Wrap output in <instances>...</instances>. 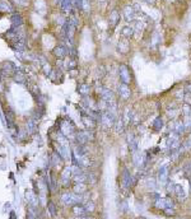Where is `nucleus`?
<instances>
[{
  "mask_svg": "<svg viewBox=\"0 0 191 219\" xmlns=\"http://www.w3.org/2000/svg\"><path fill=\"white\" fill-rule=\"evenodd\" d=\"M117 120V115L113 113L112 111H102V115H101V124L106 127V129H112L115 126V122Z\"/></svg>",
  "mask_w": 191,
  "mask_h": 219,
  "instance_id": "1",
  "label": "nucleus"
},
{
  "mask_svg": "<svg viewBox=\"0 0 191 219\" xmlns=\"http://www.w3.org/2000/svg\"><path fill=\"white\" fill-rule=\"evenodd\" d=\"M75 139H76V144L78 145H85L88 141L94 139V134L92 130H82V131H76L75 132Z\"/></svg>",
  "mask_w": 191,
  "mask_h": 219,
  "instance_id": "2",
  "label": "nucleus"
},
{
  "mask_svg": "<svg viewBox=\"0 0 191 219\" xmlns=\"http://www.w3.org/2000/svg\"><path fill=\"white\" fill-rule=\"evenodd\" d=\"M118 78H120V83L127 84V85H130V84H131V82H133V77H131L130 69H129V66H127V65H125V64H120V66H118Z\"/></svg>",
  "mask_w": 191,
  "mask_h": 219,
  "instance_id": "3",
  "label": "nucleus"
},
{
  "mask_svg": "<svg viewBox=\"0 0 191 219\" xmlns=\"http://www.w3.org/2000/svg\"><path fill=\"white\" fill-rule=\"evenodd\" d=\"M82 196H80L79 194H70V192H65L61 195V201H63V204H65V205L68 206H73L74 204H79L82 203Z\"/></svg>",
  "mask_w": 191,
  "mask_h": 219,
  "instance_id": "4",
  "label": "nucleus"
},
{
  "mask_svg": "<svg viewBox=\"0 0 191 219\" xmlns=\"http://www.w3.org/2000/svg\"><path fill=\"white\" fill-rule=\"evenodd\" d=\"M97 93L99 94V97H101L102 101L107 102L108 104L116 101V98H115V93L112 92L111 89L103 87V85H99V87L97 88Z\"/></svg>",
  "mask_w": 191,
  "mask_h": 219,
  "instance_id": "5",
  "label": "nucleus"
},
{
  "mask_svg": "<svg viewBox=\"0 0 191 219\" xmlns=\"http://www.w3.org/2000/svg\"><path fill=\"white\" fill-rule=\"evenodd\" d=\"M135 182H136V181L131 176L130 171H129L127 168H124L122 172H121V185H122V187L125 190H129L131 186L135 185Z\"/></svg>",
  "mask_w": 191,
  "mask_h": 219,
  "instance_id": "6",
  "label": "nucleus"
},
{
  "mask_svg": "<svg viewBox=\"0 0 191 219\" xmlns=\"http://www.w3.org/2000/svg\"><path fill=\"white\" fill-rule=\"evenodd\" d=\"M60 132L63 135H65V136H69V135H71V134H74L75 135V125L73 122H71V120L69 118V120H64V121H61V124H60Z\"/></svg>",
  "mask_w": 191,
  "mask_h": 219,
  "instance_id": "7",
  "label": "nucleus"
},
{
  "mask_svg": "<svg viewBox=\"0 0 191 219\" xmlns=\"http://www.w3.org/2000/svg\"><path fill=\"white\" fill-rule=\"evenodd\" d=\"M117 94L118 97L124 101H127V99H130L131 97V89L129 87L127 84H124V83H120L117 85Z\"/></svg>",
  "mask_w": 191,
  "mask_h": 219,
  "instance_id": "8",
  "label": "nucleus"
},
{
  "mask_svg": "<svg viewBox=\"0 0 191 219\" xmlns=\"http://www.w3.org/2000/svg\"><path fill=\"white\" fill-rule=\"evenodd\" d=\"M122 14H124V18H125L126 22H133V21H135V18H136L135 8H133L131 5H126L124 8Z\"/></svg>",
  "mask_w": 191,
  "mask_h": 219,
  "instance_id": "9",
  "label": "nucleus"
},
{
  "mask_svg": "<svg viewBox=\"0 0 191 219\" xmlns=\"http://www.w3.org/2000/svg\"><path fill=\"white\" fill-rule=\"evenodd\" d=\"M168 173H170V171H168V166L167 164L162 166V167L158 169V182L161 185L167 183V181H168Z\"/></svg>",
  "mask_w": 191,
  "mask_h": 219,
  "instance_id": "10",
  "label": "nucleus"
},
{
  "mask_svg": "<svg viewBox=\"0 0 191 219\" xmlns=\"http://www.w3.org/2000/svg\"><path fill=\"white\" fill-rule=\"evenodd\" d=\"M117 51L122 55H126L129 51H130V40L126 38H121L117 44Z\"/></svg>",
  "mask_w": 191,
  "mask_h": 219,
  "instance_id": "11",
  "label": "nucleus"
},
{
  "mask_svg": "<svg viewBox=\"0 0 191 219\" xmlns=\"http://www.w3.org/2000/svg\"><path fill=\"white\" fill-rule=\"evenodd\" d=\"M16 65H14L13 63H10V61H8V63H4L3 68H1V74L4 75V77H10V75L16 74Z\"/></svg>",
  "mask_w": 191,
  "mask_h": 219,
  "instance_id": "12",
  "label": "nucleus"
},
{
  "mask_svg": "<svg viewBox=\"0 0 191 219\" xmlns=\"http://www.w3.org/2000/svg\"><path fill=\"white\" fill-rule=\"evenodd\" d=\"M108 23L111 28H115L118 23H120V12L117 9H113V10L110 13V18H108Z\"/></svg>",
  "mask_w": 191,
  "mask_h": 219,
  "instance_id": "13",
  "label": "nucleus"
},
{
  "mask_svg": "<svg viewBox=\"0 0 191 219\" xmlns=\"http://www.w3.org/2000/svg\"><path fill=\"white\" fill-rule=\"evenodd\" d=\"M127 146H129V149H130L131 153H135L138 150V139L133 132H129L127 134Z\"/></svg>",
  "mask_w": 191,
  "mask_h": 219,
  "instance_id": "14",
  "label": "nucleus"
},
{
  "mask_svg": "<svg viewBox=\"0 0 191 219\" xmlns=\"http://www.w3.org/2000/svg\"><path fill=\"white\" fill-rule=\"evenodd\" d=\"M120 35L122 38H126V40H130L131 37L135 35V31H134V27L133 26H125L121 28L120 31Z\"/></svg>",
  "mask_w": 191,
  "mask_h": 219,
  "instance_id": "15",
  "label": "nucleus"
},
{
  "mask_svg": "<svg viewBox=\"0 0 191 219\" xmlns=\"http://www.w3.org/2000/svg\"><path fill=\"white\" fill-rule=\"evenodd\" d=\"M82 121L84 124V126L87 127V129H89V130H93V129H96V126H97V121H96L94 118L90 117L89 115L82 116Z\"/></svg>",
  "mask_w": 191,
  "mask_h": 219,
  "instance_id": "16",
  "label": "nucleus"
},
{
  "mask_svg": "<svg viewBox=\"0 0 191 219\" xmlns=\"http://www.w3.org/2000/svg\"><path fill=\"white\" fill-rule=\"evenodd\" d=\"M68 52H69V50L66 49V46H64V45H59L54 49V55L59 59H64L65 56L68 55Z\"/></svg>",
  "mask_w": 191,
  "mask_h": 219,
  "instance_id": "17",
  "label": "nucleus"
},
{
  "mask_svg": "<svg viewBox=\"0 0 191 219\" xmlns=\"http://www.w3.org/2000/svg\"><path fill=\"white\" fill-rule=\"evenodd\" d=\"M172 131L175 132V134H177L178 136H182L185 132H186V129H185V125L182 121H176L173 127H172Z\"/></svg>",
  "mask_w": 191,
  "mask_h": 219,
  "instance_id": "18",
  "label": "nucleus"
},
{
  "mask_svg": "<svg viewBox=\"0 0 191 219\" xmlns=\"http://www.w3.org/2000/svg\"><path fill=\"white\" fill-rule=\"evenodd\" d=\"M163 125H164V121H163V117L162 116H157L154 120H153V124H152V127L154 131H161L163 129Z\"/></svg>",
  "mask_w": 191,
  "mask_h": 219,
  "instance_id": "19",
  "label": "nucleus"
},
{
  "mask_svg": "<svg viewBox=\"0 0 191 219\" xmlns=\"http://www.w3.org/2000/svg\"><path fill=\"white\" fill-rule=\"evenodd\" d=\"M133 163L136 166V167H140L144 163V155H143L139 150H136L135 153H133Z\"/></svg>",
  "mask_w": 191,
  "mask_h": 219,
  "instance_id": "20",
  "label": "nucleus"
},
{
  "mask_svg": "<svg viewBox=\"0 0 191 219\" xmlns=\"http://www.w3.org/2000/svg\"><path fill=\"white\" fill-rule=\"evenodd\" d=\"M173 192L176 194V196H177L180 200H185L186 194H185V190H184V187L181 186V185H178V183H176V185H175Z\"/></svg>",
  "mask_w": 191,
  "mask_h": 219,
  "instance_id": "21",
  "label": "nucleus"
},
{
  "mask_svg": "<svg viewBox=\"0 0 191 219\" xmlns=\"http://www.w3.org/2000/svg\"><path fill=\"white\" fill-rule=\"evenodd\" d=\"M78 92H79V94H82V96H84V97L89 96V94H90V85L85 84V83L80 84L78 87Z\"/></svg>",
  "mask_w": 191,
  "mask_h": 219,
  "instance_id": "22",
  "label": "nucleus"
},
{
  "mask_svg": "<svg viewBox=\"0 0 191 219\" xmlns=\"http://www.w3.org/2000/svg\"><path fill=\"white\" fill-rule=\"evenodd\" d=\"M10 21H12V24H13L14 28H18L19 26H22V23H23V19H22L21 14H17V13L13 14L12 18H10Z\"/></svg>",
  "mask_w": 191,
  "mask_h": 219,
  "instance_id": "23",
  "label": "nucleus"
},
{
  "mask_svg": "<svg viewBox=\"0 0 191 219\" xmlns=\"http://www.w3.org/2000/svg\"><path fill=\"white\" fill-rule=\"evenodd\" d=\"M73 213L76 217H85L87 210H85V208L83 205H74L73 206Z\"/></svg>",
  "mask_w": 191,
  "mask_h": 219,
  "instance_id": "24",
  "label": "nucleus"
},
{
  "mask_svg": "<svg viewBox=\"0 0 191 219\" xmlns=\"http://www.w3.org/2000/svg\"><path fill=\"white\" fill-rule=\"evenodd\" d=\"M60 7L63 12H70L71 8H73V4H71V0H60Z\"/></svg>",
  "mask_w": 191,
  "mask_h": 219,
  "instance_id": "25",
  "label": "nucleus"
},
{
  "mask_svg": "<svg viewBox=\"0 0 191 219\" xmlns=\"http://www.w3.org/2000/svg\"><path fill=\"white\" fill-rule=\"evenodd\" d=\"M181 113L184 115V117H191V103L185 102L181 107Z\"/></svg>",
  "mask_w": 191,
  "mask_h": 219,
  "instance_id": "26",
  "label": "nucleus"
},
{
  "mask_svg": "<svg viewBox=\"0 0 191 219\" xmlns=\"http://www.w3.org/2000/svg\"><path fill=\"white\" fill-rule=\"evenodd\" d=\"M70 176H71V167L65 168V169L63 171V173H61V178H63L65 186L68 185V181H70Z\"/></svg>",
  "mask_w": 191,
  "mask_h": 219,
  "instance_id": "27",
  "label": "nucleus"
},
{
  "mask_svg": "<svg viewBox=\"0 0 191 219\" xmlns=\"http://www.w3.org/2000/svg\"><path fill=\"white\" fill-rule=\"evenodd\" d=\"M124 127H125V122H124V120H122L121 117H117L116 122H115L113 129L116 130V132H122L124 131Z\"/></svg>",
  "mask_w": 191,
  "mask_h": 219,
  "instance_id": "28",
  "label": "nucleus"
},
{
  "mask_svg": "<svg viewBox=\"0 0 191 219\" xmlns=\"http://www.w3.org/2000/svg\"><path fill=\"white\" fill-rule=\"evenodd\" d=\"M5 117H7V120H8V126L9 127H13L14 120H16V115H14V112L12 111V110H8L7 113H5Z\"/></svg>",
  "mask_w": 191,
  "mask_h": 219,
  "instance_id": "29",
  "label": "nucleus"
},
{
  "mask_svg": "<svg viewBox=\"0 0 191 219\" xmlns=\"http://www.w3.org/2000/svg\"><path fill=\"white\" fill-rule=\"evenodd\" d=\"M37 130V125H36V120H33V118H31V120H28L27 122V131L30 132V134H33Z\"/></svg>",
  "mask_w": 191,
  "mask_h": 219,
  "instance_id": "30",
  "label": "nucleus"
},
{
  "mask_svg": "<svg viewBox=\"0 0 191 219\" xmlns=\"http://www.w3.org/2000/svg\"><path fill=\"white\" fill-rule=\"evenodd\" d=\"M85 190H87V185H85L84 182L75 183V186H74V192L75 194H83V192H85Z\"/></svg>",
  "mask_w": 191,
  "mask_h": 219,
  "instance_id": "31",
  "label": "nucleus"
},
{
  "mask_svg": "<svg viewBox=\"0 0 191 219\" xmlns=\"http://www.w3.org/2000/svg\"><path fill=\"white\" fill-rule=\"evenodd\" d=\"M9 10H12V4L5 1V0L0 1V12H9Z\"/></svg>",
  "mask_w": 191,
  "mask_h": 219,
  "instance_id": "32",
  "label": "nucleus"
},
{
  "mask_svg": "<svg viewBox=\"0 0 191 219\" xmlns=\"http://www.w3.org/2000/svg\"><path fill=\"white\" fill-rule=\"evenodd\" d=\"M47 209H49V212L52 217H56L57 214V209H56V205L54 204V201H49L47 203Z\"/></svg>",
  "mask_w": 191,
  "mask_h": 219,
  "instance_id": "33",
  "label": "nucleus"
},
{
  "mask_svg": "<svg viewBox=\"0 0 191 219\" xmlns=\"http://www.w3.org/2000/svg\"><path fill=\"white\" fill-rule=\"evenodd\" d=\"M177 113H178V111H177V108H175L173 104H172V108L168 107V110H167V115H168L171 118H175L176 116H177Z\"/></svg>",
  "mask_w": 191,
  "mask_h": 219,
  "instance_id": "34",
  "label": "nucleus"
},
{
  "mask_svg": "<svg viewBox=\"0 0 191 219\" xmlns=\"http://www.w3.org/2000/svg\"><path fill=\"white\" fill-rule=\"evenodd\" d=\"M182 122H184V125H185L186 131H190V129H191V117H185L184 120H182Z\"/></svg>",
  "mask_w": 191,
  "mask_h": 219,
  "instance_id": "35",
  "label": "nucleus"
},
{
  "mask_svg": "<svg viewBox=\"0 0 191 219\" xmlns=\"http://www.w3.org/2000/svg\"><path fill=\"white\" fill-rule=\"evenodd\" d=\"M71 4L75 9H83V0H71Z\"/></svg>",
  "mask_w": 191,
  "mask_h": 219,
  "instance_id": "36",
  "label": "nucleus"
},
{
  "mask_svg": "<svg viewBox=\"0 0 191 219\" xmlns=\"http://www.w3.org/2000/svg\"><path fill=\"white\" fill-rule=\"evenodd\" d=\"M182 148H184L185 150H190V149H191V138H189V139L184 140V143H182Z\"/></svg>",
  "mask_w": 191,
  "mask_h": 219,
  "instance_id": "37",
  "label": "nucleus"
},
{
  "mask_svg": "<svg viewBox=\"0 0 191 219\" xmlns=\"http://www.w3.org/2000/svg\"><path fill=\"white\" fill-rule=\"evenodd\" d=\"M84 208H85V210H87V213L93 212V209H94V204H93V203H87V204L84 205Z\"/></svg>",
  "mask_w": 191,
  "mask_h": 219,
  "instance_id": "38",
  "label": "nucleus"
},
{
  "mask_svg": "<svg viewBox=\"0 0 191 219\" xmlns=\"http://www.w3.org/2000/svg\"><path fill=\"white\" fill-rule=\"evenodd\" d=\"M147 186H148V187H150L152 190H154V189H155V186H157V183L154 182V180H153V178H150V180H148Z\"/></svg>",
  "mask_w": 191,
  "mask_h": 219,
  "instance_id": "39",
  "label": "nucleus"
},
{
  "mask_svg": "<svg viewBox=\"0 0 191 219\" xmlns=\"http://www.w3.org/2000/svg\"><path fill=\"white\" fill-rule=\"evenodd\" d=\"M16 79V82H19V83H24V77L23 75H21V74H16V77H14Z\"/></svg>",
  "mask_w": 191,
  "mask_h": 219,
  "instance_id": "40",
  "label": "nucleus"
},
{
  "mask_svg": "<svg viewBox=\"0 0 191 219\" xmlns=\"http://www.w3.org/2000/svg\"><path fill=\"white\" fill-rule=\"evenodd\" d=\"M164 213L167 214V215H175V208H166Z\"/></svg>",
  "mask_w": 191,
  "mask_h": 219,
  "instance_id": "41",
  "label": "nucleus"
},
{
  "mask_svg": "<svg viewBox=\"0 0 191 219\" xmlns=\"http://www.w3.org/2000/svg\"><path fill=\"white\" fill-rule=\"evenodd\" d=\"M51 185H52V190H56V180H55V177L54 176H51Z\"/></svg>",
  "mask_w": 191,
  "mask_h": 219,
  "instance_id": "42",
  "label": "nucleus"
},
{
  "mask_svg": "<svg viewBox=\"0 0 191 219\" xmlns=\"http://www.w3.org/2000/svg\"><path fill=\"white\" fill-rule=\"evenodd\" d=\"M45 74L50 75L51 74V66L50 65H45Z\"/></svg>",
  "mask_w": 191,
  "mask_h": 219,
  "instance_id": "43",
  "label": "nucleus"
},
{
  "mask_svg": "<svg viewBox=\"0 0 191 219\" xmlns=\"http://www.w3.org/2000/svg\"><path fill=\"white\" fill-rule=\"evenodd\" d=\"M143 1L147 3V4H149V5H155L157 0H143Z\"/></svg>",
  "mask_w": 191,
  "mask_h": 219,
  "instance_id": "44",
  "label": "nucleus"
},
{
  "mask_svg": "<svg viewBox=\"0 0 191 219\" xmlns=\"http://www.w3.org/2000/svg\"><path fill=\"white\" fill-rule=\"evenodd\" d=\"M185 89H186V92H187L189 94H191V82H189L187 84H186V88Z\"/></svg>",
  "mask_w": 191,
  "mask_h": 219,
  "instance_id": "45",
  "label": "nucleus"
},
{
  "mask_svg": "<svg viewBox=\"0 0 191 219\" xmlns=\"http://www.w3.org/2000/svg\"><path fill=\"white\" fill-rule=\"evenodd\" d=\"M28 219H36V217L33 215V213L32 212H30V214H28V217H27Z\"/></svg>",
  "mask_w": 191,
  "mask_h": 219,
  "instance_id": "46",
  "label": "nucleus"
},
{
  "mask_svg": "<svg viewBox=\"0 0 191 219\" xmlns=\"http://www.w3.org/2000/svg\"><path fill=\"white\" fill-rule=\"evenodd\" d=\"M10 219H16V214H14V212L10 213Z\"/></svg>",
  "mask_w": 191,
  "mask_h": 219,
  "instance_id": "47",
  "label": "nucleus"
},
{
  "mask_svg": "<svg viewBox=\"0 0 191 219\" xmlns=\"http://www.w3.org/2000/svg\"><path fill=\"white\" fill-rule=\"evenodd\" d=\"M186 168L189 169V172H191V163H189V164H187V167H186Z\"/></svg>",
  "mask_w": 191,
  "mask_h": 219,
  "instance_id": "48",
  "label": "nucleus"
},
{
  "mask_svg": "<svg viewBox=\"0 0 191 219\" xmlns=\"http://www.w3.org/2000/svg\"><path fill=\"white\" fill-rule=\"evenodd\" d=\"M76 219H87V218H85V217H78Z\"/></svg>",
  "mask_w": 191,
  "mask_h": 219,
  "instance_id": "49",
  "label": "nucleus"
}]
</instances>
